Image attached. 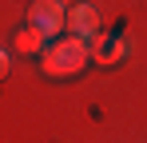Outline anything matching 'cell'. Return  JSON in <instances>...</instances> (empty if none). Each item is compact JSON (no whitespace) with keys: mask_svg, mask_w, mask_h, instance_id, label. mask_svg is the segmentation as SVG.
<instances>
[{"mask_svg":"<svg viewBox=\"0 0 147 143\" xmlns=\"http://www.w3.org/2000/svg\"><path fill=\"white\" fill-rule=\"evenodd\" d=\"M40 64L48 76H76V72L88 64V48H84V36H64L60 44H52L40 52Z\"/></svg>","mask_w":147,"mask_h":143,"instance_id":"obj_1","label":"cell"},{"mask_svg":"<svg viewBox=\"0 0 147 143\" xmlns=\"http://www.w3.org/2000/svg\"><path fill=\"white\" fill-rule=\"evenodd\" d=\"M28 24H32L36 32H44V36H60V32L68 28V12H64L60 0H32Z\"/></svg>","mask_w":147,"mask_h":143,"instance_id":"obj_2","label":"cell"},{"mask_svg":"<svg viewBox=\"0 0 147 143\" xmlns=\"http://www.w3.org/2000/svg\"><path fill=\"white\" fill-rule=\"evenodd\" d=\"M68 32H72V36H99L96 4H76V8H68Z\"/></svg>","mask_w":147,"mask_h":143,"instance_id":"obj_3","label":"cell"},{"mask_svg":"<svg viewBox=\"0 0 147 143\" xmlns=\"http://www.w3.org/2000/svg\"><path fill=\"white\" fill-rule=\"evenodd\" d=\"M96 44H92V56H96L99 64H115L123 52H127V40L123 36H115V40H103V36H92Z\"/></svg>","mask_w":147,"mask_h":143,"instance_id":"obj_4","label":"cell"},{"mask_svg":"<svg viewBox=\"0 0 147 143\" xmlns=\"http://www.w3.org/2000/svg\"><path fill=\"white\" fill-rule=\"evenodd\" d=\"M44 40H48V36H44V32H36V28L28 24L24 32L16 36V52H44Z\"/></svg>","mask_w":147,"mask_h":143,"instance_id":"obj_5","label":"cell"},{"mask_svg":"<svg viewBox=\"0 0 147 143\" xmlns=\"http://www.w3.org/2000/svg\"><path fill=\"white\" fill-rule=\"evenodd\" d=\"M8 68H12V56H8V52H4V48H0V80H4V76H8Z\"/></svg>","mask_w":147,"mask_h":143,"instance_id":"obj_6","label":"cell"}]
</instances>
